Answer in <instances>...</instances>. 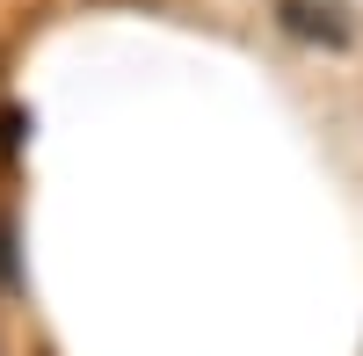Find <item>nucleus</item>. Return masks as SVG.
<instances>
[{
    "label": "nucleus",
    "mask_w": 363,
    "mask_h": 356,
    "mask_svg": "<svg viewBox=\"0 0 363 356\" xmlns=\"http://www.w3.org/2000/svg\"><path fill=\"white\" fill-rule=\"evenodd\" d=\"M0 284H15V240H8V226H0Z\"/></svg>",
    "instance_id": "obj_1"
}]
</instances>
